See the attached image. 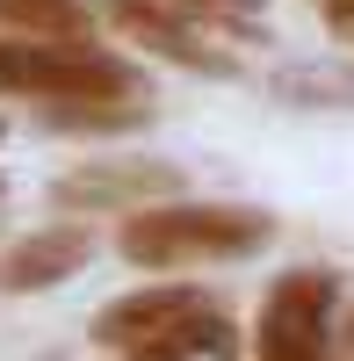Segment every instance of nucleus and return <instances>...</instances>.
Returning a JSON list of instances; mask_svg holds the SVG:
<instances>
[{
	"mask_svg": "<svg viewBox=\"0 0 354 361\" xmlns=\"http://www.w3.org/2000/svg\"><path fill=\"white\" fill-rule=\"evenodd\" d=\"M275 238L268 209L246 202H159L123 217L116 246H123L130 267H195V260H246Z\"/></svg>",
	"mask_w": 354,
	"mask_h": 361,
	"instance_id": "f257e3e1",
	"label": "nucleus"
},
{
	"mask_svg": "<svg viewBox=\"0 0 354 361\" xmlns=\"http://www.w3.org/2000/svg\"><path fill=\"white\" fill-rule=\"evenodd\" d=\"M0 94L37 102H145V73L109 44H29L0 37Z\"/></svg>",
	"mask_w": 354,
	"mask_h": 361,
	"instance_id": "f03ea898",
	"label": "nucleus"
},
{
	"mask_svg": "<svg viewBox=\"0 0 354 361\" xmlns=\"http://www.w3.org/2000/svg\"><path fill=\"white\" fill-rule=\"evenodd\" d=\"M333 304H340V282L326 267H297V275H282L268 289V304H260V325H253V347L260 361H318L333 347Z\"/></svg>",
	"mask_w": 354,
	"mask_h": 361,
	"instance_id": "7ed1b4c3",
	"label": "nucleus"
},
{
	"mask_svg": "<svg viewBox=\"0 0 354 361\" xmlns=\"http://www.w3.org/2000/svg\"><path fill=\"white\" fill-rule=\"evenodd\" d=\"M51 202L80 209V217H138V209H159V202H181V173H173L166 159H87L73 173L51 180Z\"/></svg>",
	"mask_w": 354,
	"mask_h": 361,
	"instance_id": "20e7f679",
	"label": "nucleus"
},
{
	"mask_svg": "<svg viewBox=\"0 0 354 361\" xmlns=\"http://www.w3.org/2000/svg\"><path fill=\"white\" fill-rule=\"evenodd\" d=\"M210 304L188 289V282H159V289H130V296H116V304H102L94 311V347H109V354H130V347H145V340H166V333H181L188 318H202Z\"/></svg>",
	"mask_w": 354,
	"mask_h": 361,
	"instance_id": "39448f33",
	"label": "nucleus"
},
{
	"mask_svg": "<svg viewBox=\"0 0 354 361\" xmlns=\"http://www.w3.org/2000/svg\"><path fill=\"white\" fill-rule=\"evenodd\" d=\"M109 22L123 29L130 44L159 51L166 66H188V73H231V58L217 44H202V22L181 8V0H109Z\"/></svg>",
	"mask_w": 354,
	"mask_h": 361,
	"instance_id": "423d86ee",
	"label": "nucleus"
},
{
	"mask_svg": "<svg viewBox=\"0 0 354 361\" xmlns=\"http://www.w3.org/2000/svg\"><path fill=\"white\" fill-rule=\"evenodd\" d=\"M87 253H94V238L87 224H44L15 238L8 253H0V296H37V289H58L66 275H80Z\"/></svg>",
	"mask_w": 354,
	"mask_h": 361,
	"instance_id": "0eeeda50",
	"label": "nucleus"
},
{
	"mask_svg": "<svg viewBox=\"0 0 354 361\" xmlns=\"http://www.w3.org/2000/svg\"><path fill=\"white\" fill-rule=\"evenodd\" d=\"M0 29L29 44H94V15L80 0H0Z\"/></svg>",
	"mask_w": 354,
	"mask_h": 361,
	"instance_id": "6e6552de",
	"label": "nucleus"
},
{
	"mask_svg": "<svg viewBox=\"0 0 354 361\" xmlns=\"http://www.w3.org/2000/svg\"><path fill=\"white\" fill-rule=\"evenodd\" d=\"M231 347H239V333H231V318L202 311V318H188V325H181V333H166V340H145V347L116 354V361H224Z\"/></svg>",
	"mask_w": 354,
	"mask_h": 361,
	"instance_id": "1a4fd4ad",
	"label": "nucleus"
},
{
	"mask_svg": "<svg viewBox=\"0 0 354 361\" xmlns=\"http://www.w3.org/2000/svg\"><path fill=\"white\" fill-rule=\"evenodd\" d=\"M275 94L304 109H354V66H282Z\"/></svg>",
	"mask_w": 354,
	"mask_h": 361,
	"instance_id": "9d476101",
	"label": "nucleus"
},
{
	"mask_svg": "<svg viewBox=\"0 0 354 361\" xmlns=\"http://www.w3.org/2000/svg\"><path fill=\"white\" fill-rule=\"evenodd\" d=\"M145 102H44V123H58V130H130V123H145Z\"/></svg>",
	"mask_w": 354,
	"mask_h": 361,
	"instance_id": "9b49d317",
	"label": "nucleus"
},
{
	"mask_svg": "<svg viewBox=\"0 0 354 361\" xmlns=\"http://www.w3.org/2000/svg\"><path fill=\"white\" fill-rule=\"evenodd\" d=\"M181 8H188L195 22H224V29H246V22H260V0H181Z\"/></svg>",
	"mask_w": 354,
	"mask_h": 361,
	"instance_id": "f8f14e48",
	"label": "nucleus"
},
{
	"mask_svg": "<svg viewBox=\"0 0 354 361\" xmlns=\"http://www.w3.org/2000/svg\"><path fill=\"white\" fill-rule=\"evenodd\" d=\"M326 22H333V29H340V37H347V44H354V8H333V15H326Z\"/></svg>",
	"mask_w": 354,
	"mask_h": 361,
	"instance_id": "ddd939ff",
	"label": "nucleus"
},
{
	"mask_svg": "<svg viewBox=\"0 0 354 361\" xmlns=\"http://www.w3.org/2000/svg\"><path fill=\"white\" fill-rule=\"evenodd\" d=\"M340 347H347V361H354V311H347V325H340Z\"/></svg>",
	"mask_w": 354,
	"mask_h": 361,
	"instance_id": "4468645a",
	"label": "nucleus"
},
{
	"mask_svg": "<svg viewBox=\"0 0 354 361\" xmlns=\"http://www.w3.org/2000/svg\"><path fill=\"white\" fill-rule=\"evenodd\" d=\"M333 8H354V0H326V15H333Z\"/></svg>",
	"mask_w": 354,
	"mask_h": 361,
	"instance_id": "2eb2a0df",
	"label": "nucleus"
},
{
	"mask_svg": "<svg viewBox=\"0 0 354 361\" xmlns=\"http://www.w3.org/2000/svg\"><path fill=\"white\" fill-rule=\"evenodd\" d=\"M0 137H8V123H0Z\"/></svg>",
	"mask_w": 354,
	"mask_h": 361,
	"instance_id": "dca6fc26",
	"label": "nucleus"
},
{
	"mask_svg": "<svg viewBox=\"0 0 354 361\" xmlns=\"http://www.w3.org/2000/svg\"><path fill=\"white\" fill-rule=\"evenodd\" d=\"M0 188H8V180H0Z\"/></svg>",
	"mask_w": 354,
	"mask_h": 361,
	"instance_id": "f3484780",
	"label": "nucleus"
}]
</instances>
